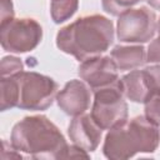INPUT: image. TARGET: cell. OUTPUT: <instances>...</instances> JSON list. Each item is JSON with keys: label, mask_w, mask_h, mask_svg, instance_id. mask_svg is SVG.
Instances as JSON below:
<instances>
[{"label": "cell", "mask_w": 160, "mask_h": 160, "mask_svg": "<svg viewBox=\"0 0 160 160\" xmlns=\"http://www.w3.org/2000/svg\"><path fill=\"white\" fill-rule=\"evenodd\" d=\"M114 40V25L108 18L94 14L76 19L56 35L58 48L78 60H86L105 52Z\"/></svg>", "instance_id": "obj_1"}, {"label": "cell", "mask_w": 160, "mask_h": 160, "mask_svg": "<svg viewBox=\"0 0 160 160\" xmlns=\"http://www.w3.org/2000/svg\"><path fill=\"white\" fill-rule=\"evenodd\" d=\"M11 145L35 159H64L69 146L56 125L44 115L26 116L16 122Z\"/></svg>", "instance_id": "obj_2"}, {"label": "cell", "mask_w": 160, "mask_h": 160, "mask_svg": "<svg viewBox=\"0 0 160 160\" xmlns=\"http://www.w3.org/2000/svg\"><path fill=\"white\" fill-rule=\"evenodd\" d=\"M159 142V126L146 116H136L109 130L102 151L108 159L125 160L138 152H154Z\"/></svg>", "instance_id": "obj_3"}, {"label": "cell", "mask_w": 160, "mask_h": 160, "mask_svg": "<svg viewBox=\"0 0 160 160\" xmlns=\"http://www.w3.org/2000/svg\"><path fill=\"white\" fill-rule=\"evenodd\" d=\"M16 84V108L25 110L48 109L58 92V84L49 76L35 71H20L14 74Z\"/></svg>", "instance_id": "obj_4"}, {"label": "cell", "mask_w": 160, "mask_h": 160, "mask_svg": "<svg viewBox=\"0 0 160 160\" xmlns=\"http://www.w3.org/2000/svg\"><path fill=\"white\" fill-rule=\"evenodd\" d=\"M94 104L91 118L102 129H114L128 121V104L124 100L121 80L111 85L94 90Z\"/></svg>", "instance_id": "obj_5"}, {"label": "cell", "mask_w": 160, "mask_h": 160, "mask_svg": "<svg viewBox=\"0 0 160 160\" xmlns=\"http://www.w3.org/2000/svg\"><path fill=\"white\" fill-rule=\"evenodd\" d=\"M41 38L40 24L30 18H14L0 25V42L9 52L30 51L39 45Z\"/></svg>", "instance_id": "obj_6"}, {"label": "cell", "mask_w": 160, "mask_h": 160, "mask_svg": "<svg viewBox=\"0 0 160 160\" xmlns=\"http://www.w3.org/2000/svg\"><path fill=\"white\" fill-rule=\"evenodd\" d=\"M116 30L122 42H146L156 31L155 12L146 6L129 9L119 15Z\"/></svg>", "instance_id": "obj_7"}, {"label": "cell", "mask_w": 160, "mask_h": 160, "mask_svg": "<svg viewBox=\"0 0 160 160\" xmlns=\"http://www.w3.org/2000/svg\"><path fill=\"white\" fill-rule=\"evenodd\" d=\"M79 76L92 90L111 85L119 80L118 68L111 56H95L84 60L79 66Z\"/></svg>", "instance_id": "obj_8"}, {"label": "cell", "mask_w": 160, "mask_h": 160, "mask_svg": "<svg viewBox=\"0 0 160 160\" xmlns=\"http://www.w3.org/2000/svg\"><path fill=\"white\" fill-rule=\"evenodd\" d=\"M102 129L94 121L91 115L80 114L75 116L69 125V138L76 146L85 151H94L101 140Z\"/></svg>", "instance_id": "obj_9"}, {"label": "cell", "mask_w": 160, "mask_h": 160, "mask_svg": "<svg viewBox=\"0 0 160 160\" xmlns=\"http://www.w3.org/2000/svg\"><path fill=\"white\" fill-rule=\"evenodd\" d=\"M56 101L65 114L78 116L90 106V90L80 80H70L56 95Z\"/></svg>", "instance_id": "obj_10"}, {"label": "cell", "mask_w": 160, "mask_h": 160, "mask_svg": "<svg viewBox=\"0 0 160 160\" xmlns=\"http://www.w3.org/2000/svg\"><path fill=\"white\" fill-rule=\"evenodd\" d=\"M110 56L119 70H134L146 62V52L141 45H118Z\"/></svg>", "instance_id": "obj_11"}, {"label": "cell", "mask_w": 160, "mask_h": 160, "mask_svg": "<svg viewBox=\"0 0 160 160\" xmlns=\"http://www.w3.org/2000/svg\"><path fill=\"white\" fill-rule=\"evenodd\" d=\"M124 95L134 102H144L150 95V89L144 70H132L121 79Z\"/></svg>", "instance_id": "obj_12"}, {"label": "cell", "mask_w": 160, "mask_h": 160, "mask_svg": "<svg viewBox=\"0 0 160 160\" xmlns=\"http://www.w3.org/2000/svg\"><path fill=\"white\" fill-rule=\"evenodd\" d=\"M79 0H51L50 14L54 22L60 24L70 19L78 10Z\"/></svg>", "instance_id": "obj_13"}, {"label": "cell", "mask_w": 160, "mask_h": 160, "mask_svg": "<svg viewBox=\"0 0 160 160\" xmlns=\"http://www.w3.org/2000/svg\"><path fill=\"white\" fill-rule=\"evenodd\" d=\"M144 104L145 116L151 122L160 126V91H154L152 94H150Z\"/></svg>", "instance_id": "obj_14"}, {"label": "cell", "mask_w": 160, "mask_h": 160, "mask_svg": "<svg viewBox=\"0 0 160 160\" xmlns=\"http://www.w3.org/2000/svg\"><path fill=\"white\" fill-rule=\"evenodd\" d=\"M140 0H101L102 9L110 15H120L124 11L131 9Z\"/></svg>", "instance_id": "obj_15"}, {"label": "cell", "mask_w": 160, "mask_h": 160, "mask_svg": "<svg viewBox=\"0 0 160 160\" xmlns=\"http://www.w3.org/2000/svg\"><path fill=\"white\" fill-rule=\"evenodd\" d=\"M22 68H24V65L20 61V59H18L15 56H5L1 60V65H0L1 78L18 74V72L22 71Z\"/></svg>", "instance_id": "obj_16"}, {"label": "cell", "mask_w": 160, "mask_h": 160, "mask_svg": "<svg viewBox=\"0 0 160 160\" xmlns=\"http://www.w3.org/2000/svg\"><path fill=\"white\" fill-rule=\"evenodd\" d=\"M144 72L148 80L150 94H152L154 91H160V65L145 68Z\"/></svg>", "instance_id": "obj_17"}, {"label": "cell", "mask_w": 160, "mask_h": 160, "mask_svg": "<svg viewBox=\"0 0 160 160\" xmlns=\"http://www.w3.org/2000/svg\"><path fill=\"white\" fill-rule=\"evenodd\" d=\"M146 61L149 62H160V36L154 39L148 48Z\"/></svg>", "instance_id": "obj_18"}, {"label": "cell", "mask_w": 160, "mask_h": 160, "mask_svg": "<svg viewBox=\"0 0 160 160\" xmlns=\"http://www.w3.org/2000/svg\"><path fill=\"white\" fill-rule=\"evenodd\" d=\"M1 159L2 160H9V159H21L22 156L19 154V152H16L18 150L11 145L10 146V144H8L6 142V140H2V142H1Z\"/></svg>", "instance_id": "obj_19"}, {"label": "cell", "mask_w": 160, "mask_h": 160, "mask_svg": "<svg viewBox=\"0 0 160 160\" xmlns=\"http://www.w3.org/2000/svg\"><path fill=\"white\" fill-rule=\"evenodd\" d=\"M14 19V10L11 0H1V24Z\"/></svg>", "instance_id": "obj_20"}, {"label": "cell", "mask_w": 160, "mask_h": 160, "mask_svg": "<svg viewBox=\"0 0 160 160\" xmlns=\"http://www.w3.org/2000/svg\"><path fill=\"white\" fill-rule=\"evenodd\" d=\"M146 1L150 4V6L155 9H160V0H146Z\"/></svg>", "instance_id": "obj_21"}, {"label": "cell", "mask_w": 160, "mask_h": 160, "mask_svg": "<svg viewBox=\"0 0 160 160\" xmlns=\"http://www.w3.org/2000/svg\"><path fill=\"white\" fill-rule=\"evenodd\" d=\"M158 31H159V35H160V19L158 21Z\"/></svg>", "instance_id": "obj_22"}]
</instances>
